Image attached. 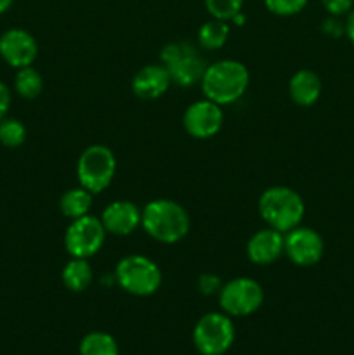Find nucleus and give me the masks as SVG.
Here are the masks:
<instances>
[{"mask_svg": "<svg viewBox=\"0 0 354 355\" xmlns=\"http://www.w3.org/2000/svg\"><path fill=\"white\" fill-rule=\"evenodd\" d=\"M141 225L155 241L174 245L189 232L191 218L186 208L172 200H153L141 210Z\"/></svg>", "mask_w": 354, "mask_h": 355, "instance_id": "f257e3e1", "label": "nucleus"}, {"mask_svg": "<svg viewBox=\"0 0 354 355\" xmlns=\"http://www.w3.org/2000/svg\"><path fill=\"white\" fill-rule=\"evenodd\" d=\"M250 83V73L243 62L235 59H221L207 66L201 76V90L205 99L214 101L219 106L233 104L243 97Z\"/></svg>", "mask_w": 354, "mask_h": 355, "instance_id": "f03ea898", "label": "nucleus"}, {"mask_svg": "<svg viewBox=\"0 0 354 355\" xmlns=\"http://www.w3.org/2000/svg\"><path fill=\"white\" fill-rule=\"evenodd\" d=\"M259 214L267 227L287 234L288 231L301 225L305 214V205L297 191L287 186H273L260 194Z\"/></svg>", "mask_w": 354, "mask_h": 355, "instance_id": "7ed1b4c3", "label": "nucleus"}, {"mask_svg": "<svg viewBox=\"0 0 354 355\" xmlns=\"http://www.w3.org/2000/svg\"><path fill=\"white\" fill-rule=\"evenodd\" d=\"M118 286L134 297H149L162 286V270L149 257L128 255L117 263Z\"/></svg>", "mask_w": 354, "mask_h": 355, "instance_id": "20e7f679", "label": "nucleus"}, {"mask_svg": "<svg viewBox=\"0 0 354 355\" xmlns=\"http://www.w3.org/2000/svg\"><path fill=\"white\" fill-rule=\"evenodd\" d=\"M117 173V158L113 151L103 144H94L83 149L76 163V177L80 186L92 194L103 193Z\"/></svg>", "mask_w": 354, "mask_h": 355, "instance_id": "39448f33", "label": "nucleus"}, {"mask_svg": "<svg viewBox=\"0 0 354 355\" xmlns=\"http://www.w3.org/2000/svg\"><path fill=\"white\" fill-rule=\"evenodd\" d=\"M235 324L224 312L201 315L193 329V343L201 355H224L235 343Z\"/></svg>", "mask_w": 354, "mask_h": 355, "instance_id": "423d86ee", "label": "nucleus"}, {"mask_svg": "<svg viewBox=\"0 0 354 355\" xmlns=\"http://www.w3.org/2000/svg\"><path fill=\"white\" fill-rule=\"evenodd\" d=\"M163 66L169 71L174 83L180 87H191L201 82L207 62L196 47L180 42V44H167L160 54Z\"/></svg>", "mask_w": 354, "mask_h": 355, "instance_id": "0eeeda50", "label": "nucleus"}, {"mask_svg": "<svg viewBox=\"0 0 354 355\" xmlns=\"http://www.w3.org/2000/svg\"><path fill=\"white\" fill-rule=\"evenodd\" d=\"M219 304L229 318H246L262 307L264 290L255 279L235 277L219 291Z\"/></svg>", "mask_w": 354, "mask_h": 355, "instance_id": "6e6552de", "label": "nucleus"}, {"mask_svg": "<svg viewBox=\"0 0 354 355\" xmlns=\"http://www.w3.org/2000/svg\"><path fill=\"white\" fill-rule=\"evenodd\" d=\"M106 234L101 218L85 215L75 218L68 225L65 234V248L71 259H90L103 248Z\"/></svg>", "mask_w": 354, "mask_h": 355, "instance_id": "1a4fd4ad", "label": "nucleus"}, {"mask_svg": "<svg viewBox=\"0 0 354 355\" xmlns=\"http://www.w3.org/2000/svg\"><path fill=\"white\" fill-rule=\"evenodd\" d=\"M323 253H325V243L314 229L297 225L285 234V255L295 266H316L321 260Z\"/></svg>", "mask_w": 354, "mask_h": 355, "instance_id": "9d476101", "label": "nucleus"}, {"mask_svg": "<svg viewBox=\"0 0 354 355\" xmlns=\"http://www.w3.org/2000/svg\"><path fill=\"white\" fill-rule=\"evenodd\" d=\"M224 113L219 104L210 99H201L189 104L184 111V130L194 139H212L222 128Z\"/></svg>", "mask_w": 354, "mask_h": 355, "instance_id": "9b49d317", "label": "nucleus"}, {"mask_svg": "<svg viewBox=\"0 0 354 355\" xmlns=\"http://www.w3.org/2000/svg\"><path fill=\"white\" fill-rule=\"evenodd\" d=\"M0 55L12 68H26L37 59L38 44L26 30L12 28L0 37Z\"/></svg>", "mask_w": 354, "mask_h": 355, "instance_id": "f8f14e48", "label": "nucleus"}, {"mask_svg": "<svg viewBox=\"0 0 354 355\" xmlns=\"http://www.w3.org/2000/svg\"><path fill=\"white\" fill-rule=\"evenodd\" d=\"M285 253V234L273 227L260 229L246 243V255L255 266H271Z\"/></svg>", "mask_w": 354, "mask_h": 355, "instance_id": "ddd939ff", "label": "nucleus"}, {"mask_svg": "<svg viewBox=\"0 0 354 355\" xmlns=\"http://www.w3.org/2000/svg\"><path fill=\"white\" fill-rule=\"evenodd\" d=\"M106 232L113 236H128L141 225V210L130 201H113L101 215Z\"/></svg>", "mask_w": 354, "mask_h": 355, "instance_id": "4468645a", "label": "nucleus"}, {"mask_svg": "<svg viewBox=\"0 0 354 355\" xmlns=\"http://www.w3.org/2000/svg\"><path fill=\"white\" fill-rule=\"evenodd\" d=\"M172 78L163 64L142 66L132 78V92L144 101L162 97L169 90Z\"/></svg>", "mask_w": 354, "mask_h": 355, "instance_id": "2eb2a0df", "label": "nucleus"}, {"mask_svg": "<svg viewBox=\"0 0 354 355\" xmlns=\"http://www.w3.org/2000/svg\"><path fill=\"white\" fill-rule=\"evenodd\" d=\"M288 94L297 106H312L321 96V80L311 69H301L290 78Z\"/></svg>", "mask_w": 354, "mask_h": 355, "instance_id": "dca6fc26", "label": "nucleus"}, {"mask_svg": "<svg viewBox=\"0 0 354 355\" xmlns=\"http://www.w3.org/2000/svg\"><path fill=\"white\" fill-rule=\"evenodd\" d=\"M62 283L73 293L85 291L94 279L92 266L87 259H71L61 272Z\"/></svg>", "mask_w": 354, "mask_h": 355, "instance_id": "f3484780", "label": "nucleus"}, {"mask_svg": "<svg viewBox=\"0 0 354 355\" xmlns=\"http://www.w3.org/2000/svg\"><path fill=\"white\" fill-rule=\"evenodd\" d=\"M90 207H92V193L82 186L66 191L59 200V210L69 220L89 215Z\"/></svg>", "mask_w": 354, "mask_h": 355, "instance_id": "a211bd4d", "label": "nucleus"}, {"mask_svg": "<svg viewBox=\"0 0 354 355\" xmlns=\"http://www.w3.org/2000/svg\"><path fill=\"white\" fill-rule=\"evenodd\" d=\"M80 355H120L118 343L110 333H87L78 345Z\"/></svg>", "mask_w": 354, "mask_h": 355, "instance_id": "6ab92c4d", "label": "nucleus"}, {"mask_svg": "<svg viewBox=\"0 0 354 355\" xmlns=\"http://www.w3.org/2000/svg\"><path fill=\"white\" fill-rule=\"evenodd\" d=\"M229 37V24L228 21L212 19L207 21L198 30V42L207 51H217V49L224 47Z\"/></svg>", "mask_w": 354, "mask_h": 355, "instance_id": "aec40b11", "label": "nucleus"}, {"mask_svg": "<svg viewBox=\"0 0 354 355\" xmlns=\"http://www.w3.org/2000/svg\"><path fill=\"white\" fill-rule=\"evenodd\" d=\"M14 87H16V92L19 94L24 99H35L42 94V89H44V80H42V75L31 66H26V68L17 69L16 82H14Z\"/></svg>", "mask_w": 354, "mask_h": 355, "instance_id": "412c9836", "label": "nucleus"}, {"mask_svg": "<svg viewBox=\"0 0 354 355\" xmlns=\"http://www.w3.org/2000/svg\"><path fill=\"white\" fill-rule=\"evenodd\" d=\"M26 139V128L19 120L3 118L0 121V142L6 148H19Z\"/></svg>", "mask_w": 354, "mask_h": 355, "instance_id": "4be33fe9", "label": "nucleus"}, {"mask_svg": "<svg viewBox=\"0 0 354 355\" xmlns=\"http://www.w3.org/2000/svg\"><path fill=\"white\" fill-rule=\"evenodd\" d=\"M205 7L214 19L231 21L242 12L243 0H205Z\"/></svg>", "mask_w": 354, "mask_h": 355, "instance_id": "5701e85b", "label": "nucleus"}, {"mask_svg": "<svg viewBox=\"0 0 354 355\" xmlns=\"http://www.w3.org/2000/svg\"><path fill=\"white\" fill-rule=\"evenodd\" d=\"M269 12L276 16H295L302 12L309 0H264Z\"/></svg>", "mask_w": 354, "mask_h": 355, "instance_id": "b1692460", "label": "nucleus"}, {"mask_svg": "<svg viewBox=\"0 0 354 355\" xmlns=\"http://www.w3.org/2000/svg\"><path fill=\"white\" fill-rule=\"evenodd\" d=\"M321 3L332 16H342L353 9V0H321Z\"/></svg>", "mask_w": 354, "mask_h": 355, "instance_id": "393cba45", "label": "nucleus"}, {"mask_svg": "<svg viewBox=\"0 0 354 355\" xmlns=\"http://www.w3.org/2000/svg\"><path fill=\"white\" fill-rule=\"evenodd\" d=\"M198 286L203 295H214L221 291V281L214 276V274H203L198 281Z\"/></svg>", "mask_w": 354, "mask_h": 355, "instance_id": "a878e982", "label": "nucleus"}, {"mask_svg": "<svg viewBox=\"0 0 354 355\" xmlns=\"http://www.w3.org/2000/svg\"><path fill=\"white\" fill-rule=\"evenodd\" d=\"M10 103H12V97H10V90L6 83L0 82V121L6 118L7 111H9Z\"/></svg>", "mask_w": 354, "mask_h": 355, "instance_id": "bb28decb", "label": "nucleus"}, {"mask_svg": "<svg viewBox=\"0 0 354 355\" xmlns=\"http://www.w3.org/2000/svg\"><path fill=\"white\" fill-rule=\"evenodd\" d=\"M323 30L328 35H332V37H339V35L346 33V28H344V24L337 19V16L326 19L325 23H323Z\"/></svg>", "mask_w": 354, "mask_h": 355, "instance_id": "cd10ccee", "label": "nucleus"}, {"mask_svg": "<svg viewBox=\"0 0 354 355\" xmlns=\"http://www.w3.org/2000/svg\"><path fill=\"white\" fill-rule=\"evenodd\" d=\"M344 28H346L347 38H349L351 44L354 45V10H349V16H347V21L346 24H344Z\"/></svg>", "mask_w": 354, "mask_h": 355, "instance_id": "c85d7f7f", "label": "nucleus"}, {"mask_svg": "<svg viewBox=\"0 0 354 355\" xmlns=\"http://www.w3.org/2000/svg\"><path fill=\"white\" fill-rule=\"evenodd\" d=\"M14 0H0V14L6 12L10 6H12Z\"/></svg>", "mask_w": 354, "mask_h": 355, "instance_id": "c756f323", "label": "nucleus"}]
</instances>
